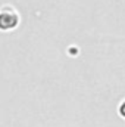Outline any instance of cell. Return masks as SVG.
<instances>
[{"label": "cell", "mask_w": 125, "mask_h": 127, "mask_svg": "<svg viewBox=\"0 0 125 127\" xmlns=\"http://www.w3.org/2000/svg\"><path fill=\"white\" fill-rule=\"evenodd\" d=\"M19 21V16H18V12L10 6V4H6L0 9V28L1 30H10L13 28Z\"/></svg>", "instance_id": "6da1fadb"}, {"label": "cell", "mask_w": 125, "mask_h": 127, "mask_svg": "<svg viewBox=\"0 0 125 127\" xmlns=\"http://www.w3.org/2000/svg\"><path fill=\"white\" fill-rule=\"evenodd\" d=\"M121 114H122V115H125V103L121 106Z\"/></svg>", "instance_id": "7a4b0ae2"}]
</instances>
